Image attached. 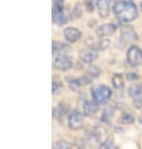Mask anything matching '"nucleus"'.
I'll use <instances>...</instances> for the list:
<instances>
[{
    "mask_svg": "<svg viewBox=\"0 0 142 149\" xmlns=\"http://www.w3.org/2000/svg\"><path fill=\"white\" fill-rule=\"evenodd\" d=\"M137 78H138V75H137V74H132V73L128 74V79H129V80H136Z\"/></svg>",
    "mask_w": 142,
    "mask_h": 149,
    "instance_id": "obj_25",
    "label": "nucleus"
},
{
    "mask_svg": "<svg viewBox=\"0 0 142 149\" xmlns=\"http://www.w3.org/2000/svg\"><path fill=\"white\" fill-rule=\"evenodd\" d=\"M112 0H97V9L101 18H107L110 14V4Z\"/></svg>",
    "mask_w": 142,
    "mask_h": 149,
    "instance_id": "obj_11",
    "label": "nucleus"
},
{
    "mask_svg": "<svg viewBox=\"0 0 142 149\" xmlns=\"http://www.w3.org/2000/svg\"><path fill=\"white\" fill-rule=\"evenodd\" d=\"M68 124H69V128L73 130L81 129L82 125H83V114L78 110H73L72 113L69 114Z\"/></svg>",
    "mask_w": 142,
    "mask_h": 149,
    "instance_id": "obj_6",
    "label": "nucleus"
},
{
    "mask_svg": "<svg viewBox=\"0 0 142 149\" xmlns=\"http://www.w3.org/2000/svg\"><path fill=\"white\" fill-rule=\"evenodd\" d=\"M56 149H72V144L67 140H58L56 143Z\"/></svg>",
    "mask_w": 142,
    "mask_h": 149,
    "instance_id": "obj_18",
    "label": "nucleus"
},
{
    "mask_svg": "<svg viewBox=\"0 0 142 149\" xmlns=\"http://www.w3.org/2000/svg\"><path fill=\"white\" fill-rule=\"evenodd\" d=\"M116 31V25L115 24H103V25L97 28V35L101 38H106V36L112 35Z\"/></svg>",
    "mask_w": 142,
    "mask_h": 149,
    "instance_id": "obj_10",
    "label": "nucleus"
},
{
    "mask_svg": "<svg viewBox=\"0 0 142 149\" xmlns=\"http://www.w3.org/2000/svg\"><path fill=\"white\" fill-rule=\"evenodd\" d=\"M53 53H62V52H67L69 50V47L67 44H63L60 41H53V48H52Z\"/></svg>",
    "mask_w": 142,
    "mask_h": 149,
    "instance_id": "obj_14",
    "label": "nucleus"
},
{
    "mask_svg": "<svg viewBox=\"0 0 142 149\" xmlns=\"http://www.w3.org/2000/svg\"><path fill=\"white\" fill-rule=\"evenodd\" d=\"M99 149H117V147H116V144L112 142V140H107V142H104V143L101 144Z\"/></svg>",
    "mask_w": 142,
    "mask_h": 149,
    "instance_id": "obj_19",
    "label": "nucleus"
},
{
    "mask_svg": "<svg viewBox=\"0 0 142 149\" xmlns=\"http://www.w3.org/2000/svg\"><path fill=\"white\" fill-rule=\"evenodd\" d=\"M141 9H142V3H141Z\"/></svg>",
    "mask_w": 142,
    "mask_h": 149,
    "instance_id": "obj_26",
    "label": "nucleus"
},
{
    "mask_svg": "<svg viewBox=\"0 0 142 149\" xmlns=\"http://www.w3.org/2000/svg\"><path fill=\"white\" fill-rule=\"evenodd\" d=\"M88 140L91 144H97L99 142V134H96V133H91L88 136Z\"/></svg>",
    "mask_w": 142,
    "mask_h": 149,
    "instance_id": "obj_21",
    "label": "nucleus"
},
{
    "mask_svg": "<svg viewBox=\"0 0 142 149\" xmlns=\"http://www.w3.org/2000/svg\"><path fill=\"white\" fill-rule=\"evenodd\" d=\"M92 1H93V0H87V1H86V5H87V10H88L89 11V13H91V11H93V4H92Z\"/></svg>",
    "mask_w": 142,
    "mask_h": 149,
    "instance_id": "obj_23",
    "label": "nucleus"
},
{
    "mask_svg": "<svg viewBox=\"0 0 142 149\" xmlns=\"http://www.w3.org/2000/svg\"><path fill=\"white\" fill-rule=\"evenodd\" d=\"M91 94L94 102L99 103H106L112 97V90L106 85H97L91 89Z\"/></svg>",
    "mask_w": 142,
    "mask_h": 149,
    "instance_id": "obj_2",
    "label": "nucleus"
},
{
    "mask_svg": "<svg viewBox=\"0 0 142 149\" xmlns=\"http://www.w3.org/2000/svg\"><path fill=\"white\" fill-rule=\"evenodd\" d=\"M60 88H62V85H60V83L58 81V80H53V94H57L58 92L60 90Z\"/></svg>",
    "mask_w": 142,
    "mask_h": 149,
    "instance_id": "obj_22",
    "label": "nucleus"
},
{
    "mask_svg": "<svg viewBox=\"0 0 142 149\" xmlns=\"http://www.w3.org/2000/svg\"><path fill=\"white\" fill-rule=\"evenodd\" d=\"M137 38L136 31L133 30L131 26H123L121 30V40L123 43H131L132 40H135Z\"/></svg>",
    "mask_w": 142,
    "mask_h": 149,
    "instance_id": "obj_9",
    "label": "nucleus"
},
{
    "mask_svg": "<svg viewBox=\"0 0 142 149\" xmlns=\"http://www.w3.org/2000/svg\"><path fill=\"white\" fill-rule=\"evenodd\" d=\"M53 22L58 25H63L67 23V18L63 11V0H56L53 6Z\"/></svg>",
    "mask_w": 142,
    "mask_h": 149,
    "instance_id": "obj_3",
    "label": "nucleus"
},
{
    "mask_svg": "<svg viewBox=\"0 0 142 149\" xmlns=\"http://www.w3.org/2000/svg\"><path fill=\"white\" fill-rule=\"evenodd\" d=\"M112 84L116 89H122L123 85H124V80H123V77L121 74H115L113 78H112Z\"/></svg>",
    "mask_w": 142,
    "mask_h": 149,
    "instance_id": "obj_15",
    "label": "nucleus"
},
{
    "mask_svg": "<svg viewBox=\"0 0 142 149\" xmlns=\"http://www.w3.org/2000/svg\"><path fill=\"white\" fill-rule=\"evenodd\" d=\"M99 107H98V103L92 100V102H87L84 100L83 102V113L86 115H92V114H96L98 111Z\"/></svg>",
    "mask_w": 142,
    "mask_h": 149,
    "instance_id": "obj_12",
    "label": "nucleus"
},
{
    "mask_svg": "<svg viewBox=\"0 0 142 149\" xmlns=\"http://www.w3.org/2000/svg\"><path fill=\"white\" fill-rule=\"evenodd\" d=\"M133 105H135L137 109H140L142 107V99H141V100H133Z\"/></svg>",
    "mask_w": 142,
    "mask_h": 149,
    "instance_id": "obj_24",
    "label": "nucleus"
},
{
    "mask_svg": "<svg viewBox=\"0 0 142 149\" xmlns=\"http://www.w3.org/2000/svg\"><path fill=\"white\" fill-rule=\"evenodd\" d=\"M82 33L76 28H65L64 29V38L65 40H68L69 43H76L81 39Z\"/></svg>",
    "mask_w": 142,
    "mask_h": 149,
    "instance_id": "obj_8",
    "label": "nucleus"
},
{
    "mask_svg": "<svg viewBox=\"0 0 142 149\" xmlns=\"http://www.w3.org/2000/svg\"><path fill=\"white\" fill-rule=\"evenodd\" d=\"M140 122H141V123H142V118H141V120H140Z\"/></svg>",
    "mask_w": 142,
    "mask_h": 149,
    "instance_id": "obj_27",
    "label": "nucleus"
},
{
    "mask_svg": "<svg viewBox=\"0 0 142 149\" xmlns=\"http://www.w3.org/2000/svg\"><path fill=\"white\" fill-rule=\"evenodd\" d=\"M65 111H67V105L63 104V103H60V104L57 107V109L54 110V115H56V118L62 117L63 114H65Z\"/></svg>",
    "mask_w": 142,
    "mask_h": 149,
    "instance_id": "obj_16",
    "label": "nucleus"
},
{
    "mask_svg": "<svg viewBox=\"0 0 142 149\" xmlns=\"http://www.w3.org/2000/svg\"><path fill=\"white\" fill-rule=\"evenodd\" d=\"M128 94L133 100H141L142 99V86L140 85H132L128 89Z\"/></svg>",
    "mask_w": 142,
    "mask_h": 149,
    "instance_id": "obj_13",
    "label": "nucleus"
},
{
    "mask_svg": "<svg viewBox=\"0 0 142 149\" xmlns=\"http://www.w3.org/2000/svg\"><path fill=\"white\" fill-rule=\"evenodd\" d=\"M94 45H96V47H93V48L99 49V50H104V49H107L108 45H110V40H108V39H101L97 44H94Z\"/></svg>",
    "mask_w": 142,
    "mask_h": 149,
    "instance_id": "obj_17",
    "label": "nucleus"
},
{
    "mask_svg": "<svg viewBox=\"0 0 142 149\" xmlns=\"http://www.w3.org/2000/svg\"><path fill=\"white\" fill-rule=\"evenodd\" d=\"M54 68L58 70H62V72H67L72 68V60L70 58L65 56V55H58L56 59H54Z\"/></svg>",
    "mask_w": 142,
    "mask_h": 149,
    "instance_id": "obj_7",
    "label": "nucleus"
},
{
    "mask_svg": "<svg viewBox=\"0 0 142 149\" xmlns=\"http://www.w3.org/2000/svg\"><path fill=\"white\" fill-rule=\"evenodd\" d=\"M127 61L131 67H137V65L142 64V50L136 47V45H132L131 48L128 49L127 52Z\"/></svg>",
    "mask_w": 142,
    "mask_h": 149,
    "instance_id": "obj_4",
    "label": "nucleus"
},
{
    "mask_svg": "<svg viewBox=\"0 0 142 149\" xmlns=\"http://www.w3.org/2000/svg\"><path fill=\"white\" fill-rule=\"evenodd\" d=\"M113 13L123 23H129L138 16V11H137L136 5L132 1H128V0L116 1L113 4Z\"/></svg>",
    "mask_w": 142,
    "mask_h": 149,
    "instance_id": "obj_1",
    "label": "nucleus"
},
{
    "mask_svg": "<svg viewBox=\"0 0 142 149\" xmlns=\"http://www.w3.org/2000/svg\"><path fill=\"white\" fill-rule=\"evenodd\" d=\"M79 58H81V60L83 63L91 64L98 58V52H97V49L93 48V47L84 48L83 50H81V53H79Z\"/></svg>",
    "mask_w": 142,
    "mask_h": 149,
    "instance_id": "obj_5",
    "label": "nucleus"
},
{
    "mask_svg": "<svg viewBox=\"0 0 142 149\" xmlns=\"http://www.w3.org/2000/svg\"><path fill=\"white\" fill-rule=\"evenodd\" d=\"M133 120H135V118H133V115L131 113H123L122 114V122L126 123V124H131Z\"/></svg>",
    "mask_w": 142,
    "mask_h": 149,
    "instance_id": "obj_20",
    "label": "nucleus"
}]
</instances>
